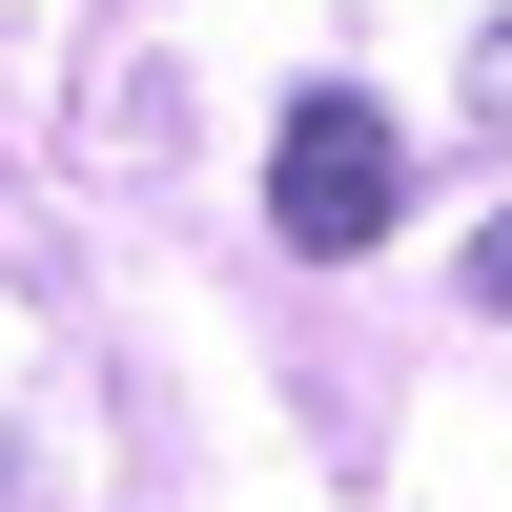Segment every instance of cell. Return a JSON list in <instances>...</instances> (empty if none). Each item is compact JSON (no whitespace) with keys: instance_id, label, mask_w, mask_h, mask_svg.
<instances>
[{"instance_id":"6da1fadb","label":"cell","mask_w":512,"mask_h":512,"mask_svg":"<svg viewBox=\"0 0 512 512\" xmlns=\"http://www.w3.org/2000/svg\"><path fill=\"white\" fill-rule=\"evenodd\" d=\"M390 205H410V144H390V103L308 82V103H287V144H267V226L308 246V267H349V246H390Z\"/></svg>"},{"instance_id":"7a4b0ae2","label":"cell","mask_w":512,"mask_h":512,"mask_svg":"<svg viewBox=\"0 0 512 512\" xmlns=\"http://www.w3.org/2000/svg\"><path fill=\"white\" fill-rule=\"evenodd\" d=\"M472 308H512V226H492V246H472Z\"/></svg>"},{"instance_id":"3957f363","label":"cell","mask_w":512,"mask_h":512,"mask_svg":"<svg viewBox=\"0 0 512 512\" xmlns=\"http://www.w3.org/2000/svg\"><path fill=\"white\" fill-rule=\"evenodd\" d=\"M492 103H512V41H492Z\"/></svg>"}]
</instances>
